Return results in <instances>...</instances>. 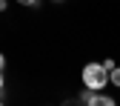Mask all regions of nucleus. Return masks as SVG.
Here are the masks:
<instances>
[{"instance_id":"obj_1","label":"nucleus","mask_w":120,"mask_h":106,"mask_svg":"<svg viewBox=\"0 0 120 106\" xmlns=\"http://www.w3.org/2000/svg\"><path fill=\"white\" fill-rule=\"evenodd\" d=\"M80 78H83V86L86 89H94V92H103L106 86H112L109 83V69L103 63H86Z\"/></svg>"},{"instance_id":"obj_2","label":"nucleus","mask_w":120,"mask_h":106,"mask_svg":"<svg viewBox=\"0 0 120 106\" xmlns=\"http://www.w3.org/2000/svg\"><path fill=\"white\" fill-rule=\"evenodd\" d=\"M80 103H86V106H97V92H94V89H86V86H83Z\"/></svg>"},{"instance_id":"obj_3","label":"nucleus","mask_w":120,"mask_h":106,"mask_svg":"<svg viewBox=\"0 0 120 106\" xmlns=\"http://www.w3.org/2000/svg\"><path fill=\"white\" fill-rule=\"evenodd\" d=\"M109 83H112V86H117V89H120V66H114V69H112V72H109Z\"/></svg>"},{"instance_id":"obj_4","label":"nucleus","mask_w":120,"mask_h":106,"mask_svg":"<svg viewBox=\"0 0 120 106\" xmlns=\"http://www.w3.org/2000/svg\"><path fill=\"white\" fill-rule=\"evenodd\" d=\"M97 106H114V98H112V95H100V92H97Z\"/></svg>"},{"instance_id":"obj_5","label":"nucleus","mask_w":120,"mask_h":106,"mask_svg":"<svg viewBox=\"0 0 120 106\" xmlns=\"http://www.w3.org/2000/svg\"><path fill=\"white\" fill-rule=\"evenodd\" d=\"M14 3H20L26 9H34V6H40V0H14Z\"/></svg>"},{"instance_id":"obj_6","label":"nucleus","mask_w":120,"mask_h":106,"mask_svg":"<svg viewBox=\"0 0 120 106\" xmlns=\"http://www.w3.org/2000/svg\"><path fill=\"white\" fill-rule=\"evenodd\" d=\"M3 69H6V55L0 52V72H3Z\"/></svg>"},{"instance_id":"obj_7","label":"nucleus","mask_w":120,"mask_h":106,"mask_svg":"<svg viewBox=\"0 0 120 106\" xmlns=\"http://www.w3.org/2000/svg\"><path fill=\"white\" fill-rule=\"evenodd\" d=\"M6 89V78H3V72H0V92Z\"/></svg>"},{"instance_id":"obj_8","label":"nucleus","mask_w":120,"mask_h":106,"mask_svg":"<svg viewBox=\"0 0 120 106\" xmlns=\"http://www.w3.org/2000/svg\"><path fill=\"white\" fill-rule=\"evenodd\" d=\"M9 9V0H0V12H6Z\"/></svg>"},{"instance_id":"obj_9","label":"nucleus","mask_w":120,"mask_h":106,"mask_svg":"<svg viewBox=\"0 0 120 106\" xmlns=\"http://www.w3.org/2000/svg\"><path fill=\"white\" fill-rule=\"evenodd\" d=\"M52 3H63V0H52Z\"/></svg>"}]
</instances>
